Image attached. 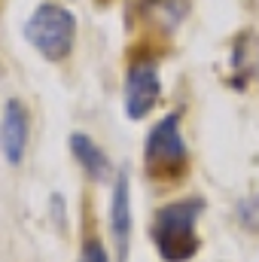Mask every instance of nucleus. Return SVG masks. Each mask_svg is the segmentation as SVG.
<instances>
[{
	"mask_svg": "<svg viewBox=\"0 0 259 262\" xmlns=\"http://www.w3.org/2000/svg\"><path fill=\"white\" fill-rule=\"evenodd\" d=\"M162 95L159 67L153 61H134L125 76V113L128 119H143Z\"/></svg>",
	"mask_w": 259,
	"mask_h": 262,
	"instance_id": "4",
	"label": "nucleus"
},
{
	"mask_svg": "<svg viewBox=\"0 0 259 262\" xmlns=\"http://www.w3.org/2000/svg\"><path fill=\"white\" fill-rule=\"evenodd\" d=\"M73 34H76V18L70 9L58 6V3H40L25 25L28 43L49 61L67 58V52L73 46Z\"/></svg>",
	"mask_w": 259,
	"mask_h": 262,
	"instance_id": "3",
	"label": "nucleus"
},
{
	"mask_svg": "<svg viewBox=\"0 0 259 262\" xmlns=\"http://www.w3.org/2000/svg\"><path fill=\"white\" fill-rule=\"evenodd\" d=\"M238 220L244 223V229L259 232V192L250 198H241L238 201Z\"/></svg>",
	"mask_w": 259,
	"mask_h": 262,
	"instance_id": "9",
	"label": "nucleus"
},
{
	"mask_svg": "<svg viewBox=\"0 0 259 262\" xmlns=\"http://www.w3.org/2000/svg\"><path fill=\"white\" fill-rule=\"evenodd\" d=\"M204 210L201 198H180L165 204L153 220V241L165 262H189L198 253L195 223Z\"/></svg>",
	"mask_w": 259,
	"mask_h": 262,
	"instance_id": "1",
	"label": "nucleus"
},
{
	"mask_svg": "<svg viewBox=\"0 0 259 262\" xmlns=\"http://www.w3.org/2000/svg\"><path fill=\"white\" fill-rule=\"evenodd\" d=\"M137 6H140L143 15L156 18L162 28H174L186 15V9H189L186 0H137Z\"/></svg>",
	"mask_w": 259,
	"mask_h": 262,
	"instance_id": "8",
	"label": "nucleus"
},
{
	"mask_svg": "<svg viewBox=\"0 0 259 262\" xmlns=\"http://www.w3.org/2000/svg\"><path fill=\"white\" fill-rule=\"evenodd\" d=\"M131 229H134V216H131V186H128V174L119 171L116 174V186H113V204H110V232H113V241H116L119 262L128 259Z\"/></svg>",
	"mask_w": 259,
	"mask_h": 262,
	"instance_id": "5",
	"label": "nucleus"
},
{
	"mask_svg": "<svg viewBox=\"0 0 259 262\" xmlns=\"http://www.w3.org/2000/svg\"><path fill=\"white\" fill-rule=\"evenodd\" d=\"M25 143H28V113L21 107V101H6L3 110V125H0V146L9 165H18L25 156Z\"/></svg>",
	"mask_w": 259,
	"mask_h": 262,
	"instance_id": "6",
	"label": "nucleus"
},
{
	"mask_svg": "<svg viewBox=\"0 0 259 262\" xmlns=\"http://www.w3.org/2000/svg\"><path fill=\"white\" fill-rule=\"evenodd\" d=\"M70 152H73V159L79 162V168L92 177V180H107L110 174H113V168H110V159L104 156V149L92 140V137H85V134H70Z\"/></svg>",
	"mask_w": 259,
	"mask_h": 262,
	"instance_id": "7",
	"label": "nucleus"
},
{
	"mask_svg": "<svg viewBox=\"0 0 259 262\" xmlns=\"http://www.w3.org/2000/svg\"><path fill=\"white\" fill-rule=\"evenodd\" d=\"M79 262H107V253H104V247H101V241H85V247H82V256Z\"/></svg>",
	"mask_w": 259,
	"mask_h": 262,
	"instance_id": "10",
	"label": "nucleus"
},
{
	"mask_svg": "<svg viewBox=\"0 0 259 262\" xmlns=\"http://www.w3.org/2000/svg\"><path fill=\"white\" fill-rule=\"evenodd\" d=\"M143 168L156 180H180L189 168V149L183 143L180 113H168L159 119L143 143Z\"/></svg>",
	"mask_w": 259,
	"mask_h": 262,
	"instance_id": "2",
	"label": "nucleus"
}]
</instances>
